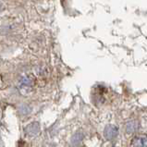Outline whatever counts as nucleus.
<instances>
[{
  "label": "nucleus",
  "instance_id": "1",
  "mask_svg": "<svg viewBox=\"0 0 147 147\" xmlns=\"http://www.w3.org/2000/svg\"><path fill=\"white\" fill-rule=\"evenodd\" d=\"M117 133H119V129L116 127V126H113V125H108L105 128V131H104V135L105 137L107 138V140H113L114 138L117 137Z\"/></svg>",
  "mask_w": 147,
  "mask_h": 147
},
{
  "label": "nucleus",
  "instance_id": "2",
  "mask_svg": "<svg viewBox=\"0 0 147 147\" xmlns=\"http://www.w3.org/2000/svg\"><path fill=\"white\" fill-rule=\"evenodd\" d=\"M147 141L146 137H142V136H137L132 140L131 145L132 147H144L145 142Z\"/></svg>",
  "mask_w": 147,
  "mask_h": 147
},
{
  "label": "nucleus",
  "instance_id": "3",
  "mask_svg": "<svg viewBox=\"0 0 147 147\" xmlns=\"http://www.w3.org/2000/svg\"><path fill=\"white\" fill-rule=\"evenodd\" d=\"M138 128H139V124H138L136 121H129V123L126 125V131L129 134H131L135 132Z\"/></svg>",
  "mask_w": 147,
  "mask_h": 147
},
{
  "label": "nucleus",
  "instance_id": "4",
  "mask_svg": "<svg viewBox=\"0 0 147 147\" xmlns=\"http://www.w3.org/2000/svg\"><path fill=\"white\" fill-rule=\"evenodd\" d=\"M82 138H83V135H82V133H81V132H78V133H76L75 135L72 137V144H73V145H78V144H80L82 142Z\"/></svg>",
  "mask_w": 147,
  "mask_h": 147
},
{
  "label": "nucleus",
  "instance_id": "5",
  "mask_svg": "<svg viewBox=\"0 0 147 147\" xmlns=\"http://www.w3.org/2000/svg\"><path fill=\"white\" fill-rule=\"evenodd\" d=\"M2 10H3V5H2L1 3H0V12H1Z\"/></svg>",
  "mask_w": 147,
  "mask_h": 147
},
{
  "label": "nucleus",
  "instance_id": "6",
  "mask_svg": "<svg viewBox=\"0 0 147 147\" xmlns=\"http://www.w3.org/2000/svg\"><path fill=\"white\" fill-rule=\"evenodd\" d=\"M110 147H117V146H110Z\"/></svg>",
  "mask_w": 147,
  "mask_h": 147
}]
</instances>
